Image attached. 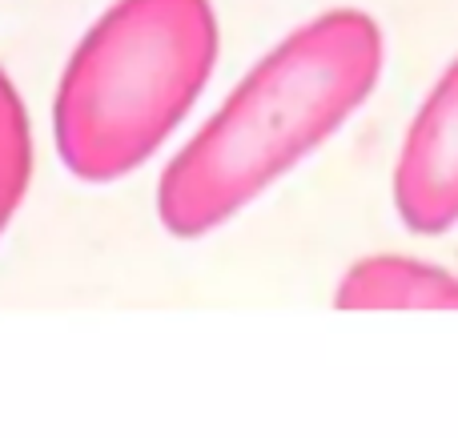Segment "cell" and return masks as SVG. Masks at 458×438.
<instances>
[{
	"mask_svg": "<svg viewBox=\"0 0 458 438\" xmlns=\"http://www.w3.org/2000/svg\"><path fill=\"white\" fill-rule=\"evenodd\" d=\"M338 310H458V270L419 254H362L334 286Z\"/></svg>",
	"mask_w": 458,
	"mask_h": 438,
	"instance_id": "obj_4",
	"label": "cell"
},
{
	"mask_svg": "<svg viewBox=\"0 0 458 438\" xmlns=\"http://www.w3.org/2000/svg\"><path fill=\"white\" fill-rule=\"evenodd\" d=\"M222 48L214 0H113L72 45L53 145L85 185L137 173L206 93Z\"/></svg>",
	"mask_w": 458,
	"mask_h": 438,
	"instance_id": "obj_2",
	"label": "cell"
},
{
	"mask_svg": "<svg viewBox=\"0 0 458 438\" xmlns=\"http://www.w3.org/2000/svg\"><path fill=\"white\" fill-rule=\"evenodd\" d=\"M382 64L386 37L362 8H330L285 32L169 157L157 222L182 241L229 225L362 109Z\"/></svg>",
	"mask_w": 458,
	"mask_h": 438,
	"instance_id": "obj_1",
	"label": "cell"
},
{
	"mask_svg": "<svg viewBox=\"0 0 458 438\" xmlns=\"http://www.w3.org/2000/svg\"><path fill=\"white\" fill-rule=\"evenodd\" d=\"M394 214L419 238L458 225V56L414 109L390 177Z\"/></svg>",
	"mask_w": 458,
	"mask_h": 438,
	"instance_id": "obj_3",
	"label": "cell"
},
{
	"mask_svg": "<svg viewBox=\"0 0 458 438\" xmlns=\"http://www.w3.org/2000/svg\"><path fill=\"white\" fill-rule=\"evenodd\" d=\"M32 165H37V149H32L29 109L13 77L0 69V238L29 198Z\"/></svg>",
	"mask_w": 458,
	"mask_h": 438,
	"instance_id": "obj_5",
	"label": "cell"
}]
</instances>
